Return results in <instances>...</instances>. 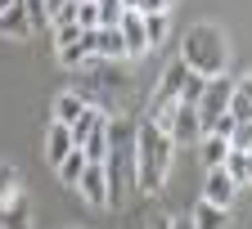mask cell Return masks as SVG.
Returning a JSON list of instances; mask_svg holds the SVG:
<instances>
[{
	"mask_svg": "<svg viewBox=\"0 0 252 229\" xmlns=\"http://www.w3.org/2000/svg\"><path fill=\"white\" fill-rule=\"evenodd\" d=\"M72 23H77L81 31H94V27H99V9H94V0H77V14H72Z\"/></svg>",
	"mask_w": 252,
	"mask_h": 229,
	"instance_id": "603a6c76",
	"label": "cell"
},
{
	"mask_svg": "<svg viewBox=\"0 0 252 229\" xmlns=\"http://www.w3.org/2000/svg\"><path fill=\"white\" fill-rule=\"evenodd\" d=\"M225 171H230V180H234V184H248V180H252V157H248V153H239V148H230Z\"/></svg>",
	"mask_w": 252,
	"mask_h": 229,
	"instance_id": "d6986e66",
	"label": "cell"
},
{
	"mask_svg": "<svg viewBox=\"0 0 252 229\" xmlns=\"http://www.w3.org/2000/svg\"><path fill=\"white\" fill-rule=\"evenodd\" d=\"M230 117H234V121H252V104L243 99V94H239V90L230 94Z\"/></svg>",
	"mask_w": 252,
	"mask_h": 229,
	"instance_id": "484cf974",
	"label": "cell"
},
{
	"mask_svg": "<svg viewBox=\"0 0 252 229\" xmlns=\"http://www.w3.org/2000/svg\"><path fill=\"white\" fill-rule=\"evenodd\" d=\"M171 229H194V220H189V216L185 220H171Z\"/></svg>",
	"mask_w": 252,
	"mask_h": 229,
	"instance_id": "f546056e",
	"label": "cell"
},
{
	"mask_svg": "<svg viewBox=\"0 0 252 229\" xmlns=\"http://www.w3.org/2000/svg\"><path fill=\"white\" fill-rule=\"evenodd\" d=\"M144 229H171V216H149Z\"/></svg>",
	"mask_w": 252,
	"mask_h": 229,
	"instance_id": "83f0119b",
	"label": "cell"
},
{
	"mask_svg": "<svg viewBox=\"0 0 252 229\" xmlns=\"http://www.w3.org/2000/svg\"><path fill=\"white\" fill-rule=\"evenodd\" d=\"M234 90H239V94H243V99H248V104H252V72H248V77H243V81H239V86H234Z\"/></svg>",
	"mask_w": 252,
	"mask_h": 229,
	"instance_id": "f1b7e54d",
	"label": "cell"
},
{
	"mask_svg": "<svg viewBox=\"0 0 252 229\" xmlns=\"http://www.w3.org/2000/svg\"><path fill=\"white\" fill-rule=\"evenodd\" d=\"M18 193H23V175H18L14 167H0V207L14 202Z\"/></svg>",
	"mask_w": 252,
	"mask_h": 229,
	"instance_id": "ffe728a7",
	"label": "cell"
},
{
	"mask_svg": "<svg viewBox=\"0 0 252 229\" xmlns=\"http://www.w3.org/2000/svg\"><path fill=\"white\" fill-rule=\"evenodd\" d=\"M198 157H203V167H207V171L225 167V157H230V140H220V135H203V140H198Z\"/></svg>",
	"mask_w": 252,
	"mask_h": 229,
	"instance_id": "5bb4252c",
	"label": "cell"
},
{
	"mask_svg": "<svg viewBox=\"0 0 252 229\" xmlns=\"http://www.w3.org/2000/svg\"><path fill=\"white\" fill-rule=\"evenodd\" d=\"M248 157H252V153H248Z\"/></svg>",
	"mask_w": 252,
	"mask_h": 229,
	"instance_id": "d6a6232c",
	"label": "cell"
},
{
	"mask_svg": "<svg viewBox=\"0 0 252 229\" xmlns=\"http://www.w3.org/2000/svg\"><path fill=\"white\" fill-rule=\"evenodd\" d=\"M108 148H113V140H108V117H99V121L90 126V135L81 140V153H86V162H104Z\"/></svg>",
	"mask_w": 252,
	"mask_h": 229,
	"instance_id": "30bf717a",
	"label": "cell"
},
{
	"mask_svg": "<svg viewBox=\"0 0 252 229\" xmlns=\"http://www.w3.org/2000/svg\"><path fill=\"white\" fill-rule=\"evenodd\" d=\"M94 9H99V27H117L122 14H126L122 0H94Z\"/></svg>",
	"mask_w": 252,
	"mask_h": 229,
	"instance_id": "7402d4cb",
	"label": "cell"
},
{
	"mask_svg": "<svg viewBox=\"0 0 252 229\" xmlns=\"http://www.w3.org/2000/svg\"><path fill=\"white\" fill-rule=\"evenodd\" d=\"M180 63L194 77H225V36H220L216 27L198 23V27H189L185 31V41H180Z\"/></svg>",
	"mask_w": 252,
	"mask_h": 229,
	"instance_id": "7a4b0ae2",
	"label": "cell"
},
{
	"mask_svg": "<svg viewBox=\"0 0 252 229\" xmlns=\"http://www.w3.org/2000/svg\"><path fill=\"white\" fill-rule=\"evenodd\" d=\"M9 5H18V0H0V14H5V9H9Z\"/></svg>",
	"mask_w": 252,
	"mask_h": 229,
	"instance_id": "4dcf8cb0",
	"label": "cell"
},
{
	"mask_svg": "<svg viewBox=\"0 0 252 229\" xmlns=\"http://www.w3.org/2000/svg\"><path fill=\"white\" fill-rule=\"evenodd\" d=\"M230 94H234V81H225V77H212V81L203 86V99H198V121H203V130H207L220 113H230Z\"/></svg>",
	"mask_w": 252,
	"mask_h": 229,
	"instance_id": "277c9868",
	"label": "cell"
},
{
	"mask_svg": "<svg viewBox=\"0 0 252 229\" xmlns=\"http://www.w3.org/2000/svg\"><path fill=\"white\" fill-rule=\"evenodd\" d=\"M144 18V36H149V50L153 45H162V36H167V14H140Z\"/></svg>",
	"mask_w": 252,
	"mask_h": 229,
	"instance_id": "44dd1931",
	"label": "cell"
},
{
	"mask_svg": "<svg viewBox=\"0 0 252 229\" xmlns=\"http://www.w3.org/2000/svg\"><path fill=\"white\" fill-rule=\"evenodd\" d=\"M171 144H198L203 140V121H198V108L194 104H176L171 108Z\"/></svg>",
	"mask_w": 252,
	"mask_h": 229,
	"instance_id": "8992f818",
	"label": "cell"
},
{
	"mask_svg": "<svg viewBox=\"0 0 252 229\" xmlns=\"http://www.w3.org/2000/svg\"><path fill=\"white\" fill-rule=\"evenodd\" d=\"M203 86H207V77H194V72H189V77H185V86H180V104H194V108H198Z\"/></svg>",
	"mask_w": 252,
	"mask_h": 229,
	"instance_id": "cb8c5ba5",
	"label": "cell"
},
{
	"mask_svg": "<svg viewBox=\"0 0 252 229\" xmlns=\"http://www.w3.org/2000/svg\"><path fill=\"white\" fill-rule=\"evenodd\" d=\"M81 113H86V99H81V94H72V90L54 94V121H59V126H72Z\"/></svg>",
	"mask_w": 252,
	"mask_h": 229,
	"instance_id": "9a60e30c",
	"label": "cell"
},
{
	"mask_svg": "<svg viewBox=\"0 0 252 229\" xmlns=\"http://www.w3.org/2000/svg\"><path fill=\"white\" fill-rule=\"evenodd\" d=\"M0 229H27V193L0 207Z\"/></svg>",
	"mask_w": 252,
	"mask_h": 229,
	"instance_id": "e0dca14e",
	"label": "cell"
},
{
	"mask_svg": "<svg viewBox=\"0 0 252 229\" xmlns=\"http://www.w3.org/2000/svg\"><path fill=\"white\" fill-rule=\"evenodd\" d=\"M126 54V41L117 27H94V58H122Z\"/></svg>",
	"mask_w": 252,
	"mask_h": 229,
	"instance_id": "4fadbf2b",
	"label": "cell"
},
{
	"mask_svg": "<svg viewBox=\"0 0 252 229\" xmlns=\"http://www.w3.org/2000/svg\"><path fill=\"white\" fill-rule=\"evenodd\" d=\"M171 135H162L153 121L140 126L135 135V189L140 193H158L167 180V167H171Z\"/></svg>",
	"mask_w": 252,
	"mask_h": 229,
	"instance_id": "6da1fadb",
	"label": "cell"
},
{
	"mask_svg": "<svg viewBox=\"0 0 252 229\" xmlns=\"http://www.w3.org/2000/svg\"><path fill=\"white\" fill-rule=\"evenodd\" d=\"M194 229H230V211H220V207H212V202H203L198 198V207H194Z\"/></svg>",
	"mask_w": 252,
	"mask_h": 229,
	"instance_id": "2e32d148",
	"label": "cell"
},
{
	"mask_svg": "<svg viewBox=\"0 0 252 229\" xmlns=\"http://www.w3.org/2000/svg\"><path fill=\"white\" fill-rule=\"evenodd\" d=\"M185 77H189V68L176 58L171 68L162 72V81H158V90H153V104H149V117H158V113H167V108H176L180 104V86H185Z\"/></svg>",
	"mask_w": 252,
	"mask_h": 229,
	"instance_id": "5b68a950",
	"label": "cell"
},
{
	"mask_svg": "<svg viewBox=\"0 0 252 229\" xmlns=\"http://www.w3.org/2000/svg\"><path fill=\"white\" fill-rule=\"evenodd\" d=\"M72 148H77V144H72V130L54 121V126H50V135H45V157H50V167H59V162L68 157Z\"/></svg>",
	"mask_w": 252,
	"mask_h": 229,
	"instance_id": "7c38bea8",
	"label": "cell"
},
{
	"mask_svg": "<svg viewBox=\"0 0 252 229\" xmlns=\"http://www.w3.org/2000/svg\"><path fill=\"white\" fill-rule=\"evenodd\" d=\"M104 171H108V207H122L126 202V189L135 184V157L126 153V148H108Z\"/></svg>",
	"mask_w": 252,
	"mask_h": 229,
	"instance_id": "3957f363",
	"label": "cell"
},
{
	"mask_svg": "<svg viewBox=\"0 0 252 229\" xmlns=\"http://www.w3.org/2000/svg\"><path fill=\"white\" fill-rule=\"evenodd\" d=\"M54 41H59V50H63V45H77V41H81V27H77V23L54 27Z\"/></svg>",
	"mask_w": 252,
	"mask_h": 229,
	"instance_id": "4316f807",
	"label": "cell"
},
{
	"mask_svg": "<svg viewBox=\"0 0 252 229\" xmlns=\"http://www.w3.org/2000/svg\"><path fill=\"white\" fill-rule=\"evenodd\" d=\"M117 31H122V41H126V54H149V36H144V18H140L135 9H126V14H122Z\"/></svg>",
	"mask_w": 252,
	"mask_h": 229,
	"instance_id": "9c48e42d",
	"label": "cell"
},
{
	"mask_svg": "<svg viewBox=\"0 0 252 229\" xmlns=\"http://www.w3.org/2000/svg\"><path fill=\"white\" fill-rule=\"evenodd\" d=\"M77 189H81V198L90 207H108V171H104V162H86Z\"/></svg>",
	"mask_w": 252,
	"mask_h": 229,
	"instance_id": "52a82bcc",
	"label": "cell"
},
{
	"mask_svg": "<svg viewBox=\"0 0 252 229\" xmlns=\"http://www.w3.org/2000/svg\"><path fill=\"white\" fill-rule=\"evenodd\" d=\"M230 148H239V153H252V121H239V126H234Z\"/></svg>",
	"mask_w": 252,
	"mask_h": 229,
	"instance_id": "d4e9b609",
	"label": "cell"
},
{
	"mask_svg": "<svg viewBox=\"0 0 252 229\" xmlns=\"http://www.w3.org/2000/svg\"><path fill=\"white\" fill-rule=\"evenodd\" d=\"M234 193H239V184L230 180V171H225V167L207 171V184H203V202H212V207H220V211H230V207H234Z\"/></svg>",
	"mask_w": 252,
	"mask_h": 229,
	"instance_id": "ba28073f",
	"label": "cell"
},
{
	"mask_svg": "<svg viewBox=\"0 0 252 229\" xmlns=\"http://www.w3.org/2000/svg\"><path fill=\"white\" fill-rule=\"evenodd\" d=\"M0 36H9V41L32 36V18H27V9H23V0H18V5H9L5 14H0Z\"/></svg>",
	"mask_w": 252,
	"mask_h": 229,
	"instance_id": "8fae6325",
	"label": "cell"
},
{
	"mask_svg": "<svg viewBox=\"0 0 252 229\" xmlns=\"http://www.w3.org/2000/svg\"><path fill=\"white\" fill-rule=\"evenodd\" d=\"M54 171H59V180H63V184H72V189H77V180H81V171H86V153H81V148H72V153L63 157Z\"/></svg>",
	"mask_w": 252,
	"mask_h": 229,
	"instance_id": "ac0fdd59",
	"label": "cell"
},
{
	"mask_svg": "<svg viewBox=\"0 0 252 229\" xmlns=\"http://www.w3.org/2000/svg\"><path fill=\"white\" fill-rule=\"evenodd\" d=\"M167 5H171V0H167Z\"/></svg>",
	"mask_w": 252,
	"mask_h": 229,
	"instance_id": "1f68e13d",
	"label": "cell"
}]
</instances>
